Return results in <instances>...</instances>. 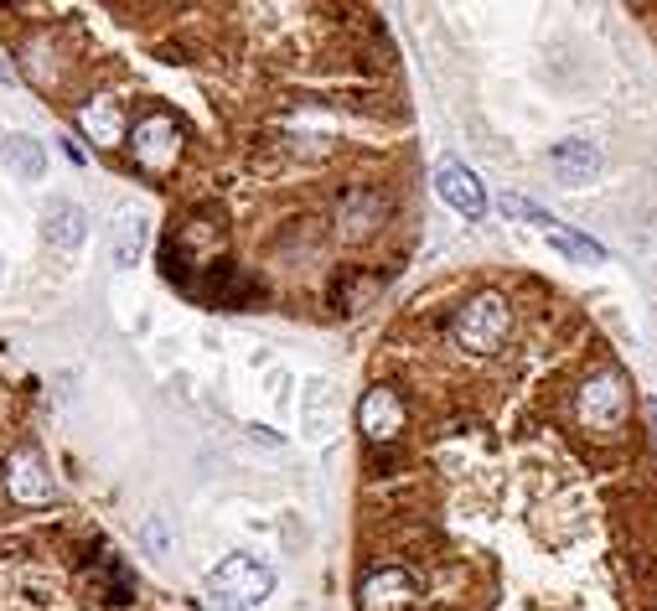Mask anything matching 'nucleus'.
Listing matches in <instances>:
<instances>
[{
	"label": "nucleus",
	"instance_id": "obj_11",
	"mask_svg": "<svg viewBox=\"0 0 657 611\" xmlns=\"http://www.w3.org/2000/svg\"><path fill=\"white\" fill-rule=\"evenodd\" d=\"M146 244H150L146 208H120V218H115V234H109V259H115V269H135V265H140Z\"/></svg>",
	"mask_w": 657,
	"mask_h": 611
},
{
	"label": "nucleus",
	"instance_id": "obj_14",
	"mask_svg": "<svg viewBox=\"0 0 657 611\" xmlns=\"http://www.w3.org/2000/svg\"><path fill=\"white\" fill-rule=\"evenodd\" d=\"M140 544H146L150 554H171V534H166V519H150L146 534H140Z\"/></svg>",
	"mask_w": 657,
	"mask_h": 611
},
{
	"label": "nucleus",
	"instance_id": "obj_16",
	"mask_svg": "<svg viewBox=\"0 0 657 611\" xmlns=\"http://www.w3.org/2000/svg\"><path fill=\"white\" fill-rule=\"evenodd\" d=\"M11 78H16V73H11V68H6V62H0V83H11Z\"/></svg>",
	"mask_w": 657,
	"mask_h": 611
},
{
	"label": "nucleus",
	"instance_id": "obj_1",
	"mask_svg": "<svg viewBox=\"0 0 657 611\" xmlns=\"http://www.w3.org/2000/svg\"><path fill=\"white\" fill-rule=\"evenodd\" d=\"M120 150H130L135 171H146V177H171L177 161H181V150H187V130H181L177 109H166V105L146 109L135 125H125Z\"/></svg>",
	"mask_w": 657,
	"mask_h": 611
},
{
	"label": "nucleus",
	"instance_id": "obj_8",
	"mask_svg": "<svg viewBox=\"0 0 657 611\" xmlns=\"http://www.w3.org/2000/svg\"><path fill=\"white\" fill-rule=\"evenodd\" d=\"M502 213H508V218H524V224H534L538 234H544V239L559 244V249H565L569 259H580V265H600V259H606V249H600V244L590 239V234H575V228L559 224L554 213L534 208L528 197H502Z\"/></svg>",
	"mask_w": 657,
	"mask_h": 611
},
{
	"label": "nucleus",
	"instance_id": "obj_15",
	"mask_svg": "<svg viewBox=\"0 0 657 611\" xmlns=\"http://www.w3.org/2000/svg\"><path fill=\"white\" fill-rule=\"evenodd\" d=\"M647 420H653V435H657V400L647 404Z\"/></svg>",
	"mask_w": 657,
	"mask_h": 611
},
{
	"label": "nucleus",
	"instance_id": "obj_12",
	"mask_svg": "<svg viewBox=\"0 0 657 611\" xmlns=\"http://www.w3.org/2000/svg\"><path fill=\"white\" fill-rule=\"evenodd\" d=\"M0 161L11 166V177H21V181H42L47 177V150H42L37 135L11 130L6 140H0Z\"/></svg>",
	"mask_w": 657,
	"mask_h": 611
},
{
	"label": "nucleus",
	"instance_id": "obj_7",
	"mask_svg": "<svg viewBox=\"0 0 657 611\" xmlns=\"http://www.w3.org/2000/svg\"><path fill=\"white\" fill-rule=\"evenodd\" d=\"M404 425H409V410H404V394L389 384H374L358 404V431L374 451H389L404 441Z\"/></svg>",
	"mask_w": 657,
	"mask_h": 611
},
{
	"label": "nucleus",
	"instance_id": "obj_6",
	"mask_svg": "<svg viewBox=\"0 0 657 611\" xmlns=\"http://www.w3.org/2000/svg\"><path fill=\"white\" fill-rule=\"evenodd\" d=\"M627 410H631V384L627 373L606 363V368L590 373V384L580 394V420L590 431H621L627 425Z\"/></svg>",
	"mask_w": 657,
	"mask_h": 611
},
{
	"label": "nucleus",
	"instance_id": "obj_9",
	"mask_svg": "<svg viewBox=\"0 0 657 611\" xmlns=\"http://www.w3.org/2000/svg\"><path fill=\"white\" fill-rule=\"evenodd\" d=\"M435 187H440V197H446V203L461 213V218H471V224H477L481 213H487V187H481L477 171H466L461 161H440V171H435Z\"/></svg>",
	"mask_w": 657,
	"mask_h": 611
},
{
	"label": "nucleus",
	"instance_id": "obj_2",
	"mask_svg": "<svg viewBox=\"0 0 657 611\" xmlns=\"http://www.w3.org/2000/svg\"><path fill=\"white\" fill-rule=\"evenodd\" d=\"M512 332V306L502 290H477L461 312L450 316V347L471 358H492Z\"/></svg>",
	"mask_w": 657,
	"mask_h": 611
},
{
	"label": "nucleus",
	"instance_id": "obj_5",
	"mask_svg": "<svg viewBox=\"0 0 657 611\" xmlns=\"http://www.w3.org/2000/svg\"><path fill=\"white\" fill-rule=\"evenodd\" d=\"M425 601L419 591V575L399 560H378L368 565V575L358 581V607L362 611H415Z\"/></svg>",
	"mask_w": 657,
	"mask_h": 611
},
{
	"label": "nucleus",
	"instance_id": "obj_3",
	"mask_svg": "<svg viewBox=\"0 0 657 611\" xmlns=\"http://www.w3.org/2000/svg\"><path fill=\"white\" fill-rule=\"evenodd\" d=\"M208 591L223 601L228 611H255L259 601L275 591V570L255 554H228L223 565L208 575Z\"/></svg>",
	"mask_w": 657,
	"mask_h": 611
},
{
	"label": "nucleus",
	"instance_id": "obj_4",
	"mask_svg": "<svg viewBox=\"0 0 657 611\" xmlns=\"http://www.w3.org/2000/svg\"><path fill=\"white\" fill-rule=\"evenodd\" d=\"M0 492H6L16 507H58L62 503V492H58V482H52V472H47L42 451L31 446V441H21V446L11 451V462L0 472Z\"/></svg>",
	"mask_w": 657,
	"mask_h": 611
},
{
	"label": "nucleus",
	"instance_id": "obj_13",
	"mask_svg": "<svg viewBox=\"0 0 657 611\" xmlns=\"http://www.w3.org/2000/svg\"><path fill=\"white\" fill-rule=\"evenodd\" d=\"M549 171L565 181V187H580V181H590L600 171V150L590 146V140H565V146L549 156Z\"/></svg>",
	"mask_w": 657,
	"mask_h": 611
},
{
	"label": "nucleus",
	"instance_id": "obj_10",
	"mask_svg": "<svg viewBox=\"0 0 657 611\" xmlns=\"http://www.w3.org/2000/svg\"><path fill=\"white\" fill-rule=\"evenodd\" d=\"M42 239H47V249L78 254V249H83V239H89V213L78 208V203H68V197L47 203V213H42Z\"/></svg>",
	"mask_w": 657,
	"mask_h": 611
}]
</instances>
